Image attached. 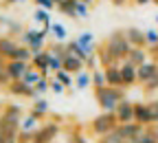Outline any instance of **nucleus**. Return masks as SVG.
Listing matches in <instances>:
<instances>
[{
  "label": "nucleus",
  "instance_id": "nucleus-25",
  "mask_svg": "<svg viewBox=\"0 0 158 143\" xmlns=\"http://www.w3.org/2000/svg\"><path fill=\"white\" fill-rule=\"evenodd\" d=\"M51 35L55 37V42H66V35H68V31H66V27H64V24L53 22V24H51Z\"/></svg>",
  "mask_w": 158,
  "mask_h": 143
},
{
  "label": "nucleus",
  "instance_id": "nucleus-52",
  "mask_svg": "<svg viewBox=\"0 0 158 143\" xmlns=\"http://www.w3.org/2000/svg\"><path fill=\"white\" fill-rule=\"evenodd\" d=\"M156 24H158V15H156Z\"/></svg>",
  "mask_w": 158,
  "mask_h": 143
},
{
  "label": "nucleus",
  "instance_id": "nucleus-29",
  "mask_svg": "<svg viewBox=\"0 0 158 143\" xmlns=\"http://www.w3.org/2000/svg\"><path fill=\"white\" fill-rule=\"evenodd\" d=\"M42 77H44V75H42V71L35 68V66L31 64V68H29V71H27V75H24V81H27V84H31V86H35Z\"/></svg>",
  "mask_w": 158,
  "mask_h": 143
},
{
  "label": "nucleus",
  "instance_id": "nucleus-21",
  "mask_svg": "<svg viewBox=\"0 0 158 143\" xmlns=\"http://www.w3.org/2000/svg\"><path fill=\"white\" fill-rule=\"evenodd\" d=\"M90 86H92V73L90 71H84V73L75 75V88L77 90H86Z\"/></svg>",
  "mask_w": 158,
  "mask_h": 143
},
{
  "label": "nucleus",
  "instance_id": "nucleus-9",
  "mask_svg": "<svg viewBox=\"0 0 158 143\" xmlns=\"http://www.w3.org/2000/svg\"><path fill=\"white\" fill-rule=\"evenodd\" d=\"M118 124H130V121H136V110H134V104L127 99H123L121 104H118V108L114 110Z\"/></svg>",
  "mask_w": 158,
  "mask_h": 143
},
{
  "label": "nucleus",
  "instance_id": "nucleus-1",
  "mask_svg": "<svg viewBox=\"0 0 158 143\" xmlns=\"http://www.w3.org/2000/svg\"><path fill=\"white\" fill-rule=\"evenodd\" d=\"M94 97L103 112H114L118 104L125 99V93L118 86H103V88H94Z\"/></svg>",
  "mask_w": 158,
  "mask_h": 143
},
{
  "label": "nucleus",
  "instance_id": "nucleus-41",
  "mask_svg": "<svg viewBox=\"0 0 158 143\" xmlns=\"http://www.w3.org/2000/svg\"><path fill=\"white\" fill-rule=\"evenodd\" d=\"M143 90H147V93L158 90V75H156V77H152L149 81H145V84H143Z\"/></svg>",
  "mask_w": 158,
  "mask_h": 143
},
{
  "label": "nucleus",
  "instance_id": "nucleus-13",
  "mask_svg": "<svg viewBox=\"0 0 158 143\" xmlns=\"http://www.w3.org/2000/svg\"><path fill=\"white\" fill-rule=\"evenodd\" d=\"M20 46V42L11 35H0V57L2 59H11L13 57V51Z\"/></svg>",
  "mask_w": 158,
  "mask_h": 143
},
{
  "label": "nucleus",
  "instance_id": "nucleus-14",
  "mask_svg": "<svg viewBox=\"0 0 158 143\" xmlns=\"http://www.w3.org/2000/svg\"><path fill=\"white\" fill-rule=\"evenodd\" d=\"M125 37L130 40L132 46H147V40H145V31L138 29V27H127L125 29Z\"/></svg>",
  "mask_w": 158,
  "mask_h": 143
},
{
  "label": "nucleus",
  "instance_id": "nucleus-27",
  "mask_svg": "<svg viewBox=\"0 0 158 143\" xmlns=\"http://www.w3.org/2000/svg\"><path fill=\"white\" fill-rule=\"evenodd\" d=\"M103 86H108L106 71H103V68H97V71H92V88H103Z\"/></svg>",
  "mask_w": 158,
  "mask_h": 143
},
{
  "label": "nucleus",
  "instance_id": "nucleus-49",
  "mask_svg": "<svg viewBox=\"0 0 158 143\" xmlns=\"http://www.w3.org/2000/svg\"><path fill=\"white\" fill-rule=\"evenodd\" d=\"M81 2H86L88 7H92V5H94V0H81Z\"/></svg>",
  "mask_w": 158,
  "mask_h": 143
},
{
  "label": "nucleus",
  "instance_id": "nucleus-7",
  "mask_svg": "<svg viewBox=\"0 0 158 143\" xmlns=\"http://www.w3.org/2000/svg\"><path fill=\"white\" fill-rule=\"evenodd\" d=\"M31 68V62H22V59H7V75L11 77V81L24 79L27 71Z\"/></svg>",
  "mask_w": 158,
  "mask_h": 143
},
{
  "label": "nucleus",
  "instance_id": "nucleus-23",
  "mask_svg": "<svg viewBox=\"0 0 158 143\" xmlns=\"http://www.w3.org/2000/svg\"><path fill=\"white\" fill-rule=\"evenodd\" d=\"M31 115H35L37 119H44V117L48 115V101H46L44 97H37V99H35V104H33Z\"/></svg>",
  "mask_w": 158,
  "mask_h": 143
},
{
  "label": "nucleus",
  "instance_id": "nucleus-19",
  "mask_svg": "<svg viewBox=\"0 0 158 143\" xmlns=\"http://www.w3.org/2000/svg\"><path fill=\"white\" fill-rule=\"evenodd\" d=\"M106 77H108V86H118L123 88V75H121V66H108L103 68Z\"/></svg>",
  "mask_w": 158,
  "mask_h": 143
},
{
  "label": "nucleus",
  "instance_id": "nucleus-12",
  "mask_svg": "<svg viewBox=\"0 0 158 143\" xmlns=\"http://www.w3.org/2000/svg\"><path fill=\"white\" fill-rule=\"evenodd\" d=\"M156 75H158V62H156V59H147L145 64L138 66V84L143 86L145 81H149Z\"/></svg>",
  "mask_w": 158,
  "mask_h": 143
},
{
  "label": "nucleus",
  "instance_id": "nucleus-43",
  "mask_svg": "<svg viewBox=\"0 0 158 143\" xmlns=\"http://www.w3.org/2000/svg\"><path fill=\"white\" fill-rule=\"evenodd\" d=\"M73 143H88V141H86V136H81V134H75V136H73Z\"/></svg>",
  "mask_w": 158,
  "mask_h": 143
},
{
  "label": "nucleus",
  "instance_id": "nucleus-31",
  "mask_svg": "<svg viewBox=\"0 0 158 143\" xmlns=\"http://www.w3.org/2000/svg\"><path fill=\"white\" fill-rule=\"evenodd\" d=\"M55 77H57L59 81H62V84H66L68 88L75 84V75H70L68 71H59V73H55Z\"/></svg>",
  "mask_w": 158,
  "mask_h": 143
},
{
  "label": "nucleus",
  "instance_id": "nucleus-6",
  "mask_svg": "<svg viewBox=\"0 0 158 143\" xmlns=\"http://www.w3.org/2000/svg\"><path fill=\"white\" fill-rule=\"evenodd\" d=\"M7 90H9L11 95H15V97H24V99H37V97H40V95H37V90H35V86L27 84L24 79L11 81V84L7 86Z\"/></svg>",
  "mask_w": 158,
  "mask_h": 143
},
{
  "label": "nucleus",
  "instance_id": "nucleus-35",
  "mask_svg": "<svg viewBox=\"0 0 158 143\" xmlns=\"http://www.w3.org/2000/svg\"><path fill=\"white\" fill-rule=\"evenodd\" d=\"M145 40H147V49L149 46H156L158 44V31L156 29H147L145 31Z\"/></svg>",
  "mask_w": 158,
  "mask_h": 143
},
{
  "label": "nucleus",
  "instance_id": "nucleus-5",
  "mask_svg": "<svg viewBox=\"0 0 158 143\" xmlns=\"http://www.w3.org/2000/svg\"><path fill=\"white\" fill-rule=\"evenodd\" d=\"M134 110H136V124L143 126L158 124V99L149 101V104H134Z\"/></svg>",
  "mask_w": 158,
  "mask_h": 143
},
{
  "label": "nucleus",
  "instance_id": "nucleus-20",
  "mask_svg": "<svg viewBox=\"0 0 158 143\" xmlns=\"http://www.w3.org/2000/svg\"><path fill=\"white\" fill-rule=\"evenodd\" d=\"M77 42L81 44V46H84V49H86L90 55H92V53H97V49H99V46H97V42H94V35H92L90 31L79 33V35H77Z\"/></svg>",
  "mask_w": 158,
  "mask_h": 143
},
{
  "label": "nucleus",
  "instance_id": "nucleus-48",
  "mask_svg": "<svg viewBox=\"0 0 158 143\" xmlns=\"http://www.w3.org/2000/svg\"><path fill=\"white\" fill-rule=\"evenodd\" d=\"M123 143H138V139H125Z\"/></svg>",
  "mask_w": 158,
  "mask_h": 143
},
{
  "label": "nucleus",
  "instance_id": "nucleus-36",
  "mask_svg": "<svg viewBox=\"0 0 158 143\" xmlns=\"http://www.w3.org/2000/svg\"><path fill=\"white\" fill-rule=\"evenodd\" d=\"M66 88H68V86H66V84H62V81H59L57 77H51V90H53L55 95H62Z\"/></svg>",
  "mask_w": 158,
  "mask_h": 143
},
{
  "label": "nucleus",
  "instance_id": "nucleus-28",
  "mask_svg": "<svg viewBox=\"0 0 158 143\" xmlns=\"http://www.w3.org/2000/svg\"><path fill=\"white\" fill-rule=\"evenodd\" d=\"M11 59H22V62H31V59H33V53H31V49H29V46L20 44V46L13 51V57H11Z\"/></svg>",
  "mask_w": 158,
  "mask_h": 143
},
{
  "label": "nucleus",
  "instance_id": "nucleus-24",
  "mask_svg": "<svg viewBox=\"0 0 158 143\" xmlns=\"http://www.w3.org/2000/svg\"><path fill=\"white\" fill-rule=\"evenodd\" d=\"M77 2H79V0H62V2L57 5V11L64 13V15H70V18H77V15H75Z\"/></svg>",
  "mask_w": 158,
  "mask_h": 143
},
{
  "label": "nucleus",
  "instance_id": "nucleus-45",
  "mask_svg": "<svg viewBox=\"0 0 158 143\" xmlns=\"http://www.w3.org/2000/svg\"><path fill=\"white\" fill-rule=\"evenodd\" d=\"M7 139H9V136H7L2 130H0V143H7Z\"/></svg>",
  "mask_w": 158,
  "mask_h": 143
},
{
  "label": "nucleus",
  "instance_id": "nucleus-18",
  "mask_svg": "<svg viewBox=\"0 0 158 143\" xmlns=\"http://www.w3.org/2000/svg\"><path fill=\"white\" fill-rule=\"evenodd\" d=\"M51 51L48 49H44V51H40V53H33V59H31V64L35 66V68H40V71H48L51 66Z\"/></svg>",
  "mask_w": 158,
  "mask_h": 143
},
{
  "label": "nucleus",
  "instance_id": "nucleus-37",
  "mask_svg": "<svg viewBox=\"0 0 158 143\" xmlns=\"http://www.w3.org/2000/svg\"><path fill=\"white\" fill-rule=\"evenodd\" d=\"M88 13H90V7L79 0V2H77V9H75V15H77V18H88Z\"/></svg>",
  "mask_w": 158,
  "mask_h": 143
},
{
  "label": "nucleus",
  "instance_id": "nucleus-22",
  "mask_svg": "<svg viewBox=\"0 0 158 143\" xmlns=\"http://www.w3.org/2000/svg\"><path fill=\"white\" fill-rule=\"evenodd\" d=\"M40 121H42V119H37L35 115L24 117V119H22V124H20V132H35L40 126H42Z\"/></svg>",
  "mask_w": 158,
  "mask_h": 143
},
{
  "label": "nucleus",
  "instance_id": "nucleus-16",
  "mask_svg": "<svg viewBox=\"0 0 158 143\" xmlns=\"http://www.w3.org/2000/svg\"><path fill=\"white\" fill-rule=\"evenodd\" d=\"M125 59H130L134 66H141V64H145L149 59V51H147V46H134Z\"/></svg>",
  "mask_w": 158,
  "mask_h": 143
},
{
  "label": "nucleus",
  "instance_id": "nucleus-51",
  "mask_svg": "<svg viewBox=\"0 0 158 143\" xmlns=\"http://www.w3.org/2000/svg\"><path fill=\"white\" fill-rule=\"evenodd\" d=\"M154 5H158V0H154Z\"/></svg>",
  "mask_w": 158,
  "mask_h": 143
},
{
  "label": "nucleus",
  "instance_id": "nucleus-50",
  "mask_svg": "<svg viewBox=\"0 0 158 143\" xmlns=\"http://www.w3.org/2000/svg\"><path fill=\"white\" fill-rule=\"evenodd\" d=\"M55 2H57V5H59V2H62V0H55Z\"/></svg>",
  "mask_w": 158,
  "mask_h": 143
},
{
  "label": "nucleus",
  "instance_id": "nucleus-40",
  "mask_svg": "<svg viewBox=\"0 0 158 143\" xmlns=\"http://www.w3.org/2000/svg\"><path fill=\"white\" fill-rule=\"evenodd\" d=\"M138 143H158V136L154 134V132H149V130H145V134L138 139Z\"/></svg>",
  "mask_w": 158,
  "mask_h": 143
},
{
  "label": "nucleus",
  "instance_id": "nucleus-26",
  "mask_svg": "<svg viewBox=\"0 0 158 143\" xmlns=\"http://www.w3.org/2000/svg\"><path fill=\"white\" fill-rule=\"evenodd\" d=\"M66 46H68V51H70L73 55H77V57H81V59H86V57L90 55V53H88V51H86V49H84L81 44L77 42V40H68V42H66Z\"/></svg>",
  "mask_w": 158,
  "mask_h": 143
},
{
  "label": "nucleus",
  "instance_id": "nucleus-46",
  "mask_svg": "<svg viewBox=\"0 0 158 143\" xmlns=\"http://www.w3.org/2000/svg\"><path fill=\"white\" fill-rule=\"evenodd\" d=\"M7 143H20V141H18V136H9V139H7Z\"/></svg>",
  "mask_w": 158,
  "mask_h": 143
},
{
  "label": "nucleus",
  "instance_id": "nucleus-10",
  "mask_svg": "<svg viewBox=\"0 0 158 143\" xmlns=\"http://www.w3.org/2000/svg\"><path fill=\"white\" fill-rule=\"evenodd\" d=\"M118 66H121V75H123V88L138 84V66H134L130 59H123Z\"/></svg>",
  "mask_w": 158,
  "mask_h": 143
},
{
  "label": "nucleus",
  "instance_id": "nucleus-33",
  "mask_svg": "<svg viewBox=\"0 0 158 143\" xmlns=\"http://www.w3.org/2000/svg\"><path fill=\"white\" fill-rule=\"evenodd\" d=\"M86 68H88V71H97V68H101V62H99V55H97V53H92V55H88V57H86Z\"/></svg>",
  "mask_w": 158,
  "mask_h": 143
},
{
  "label": "nucleus",
  "instance_id": "nucleus-38",
  "mask_svg": "<svg viewBox=\"0 0 158 143\" xmlns=\"http://www.w3.org/2000/svg\"><path fill=\"white\" fill-rule=\"evenodd\" d=\"M2 22L7 24V29H9L13 35H20V33H22V27H20L18 22H11V20H5V18H2Z\"/></svg>",
  "mask_w": 158,
  "mask_h": 143
},
{
  "label": "nucleus",
  "instance_id": "nucleus-8",
  "mask_svg": "<svg viewBox=\"0 0 158 143\" xmlns=\"http://www.w3.org/2000/svg\"><path fill=\"white\" fill-rule=\"evenodd\" d=\"M116 130L121 132L123 139H141L145 134V126L143 124H136V121H130V124H118Z\"/></svg>",
  "mask_w": 158,
  "mask_h": 143
},
{
  "label": "nucleus",
  "instance_id": "nucleus-3",
  "mask_svg": "<svg viewBox=\"0 0 158 143\" xmlns=\"http://www.w3.org/2000/svg\"><path fill=\"white\" fill-rule=\"evenodd\" d=\"M46 31L42 29H24L22 33L18 35V42L20 44H24L31 49V53H40V51H44V44H46Z\"/></svg>",
  "mask_w": 158,
  "mask_h": 143
},
{
  "label": "nucleus",
  "instance_id": "nucleus-17",
  "mask_svg": "<svg viewBox=\"0 0 158 143\" xmlns=\"http://www.w3.org/2000/svg\"><path fill=\"white\" fill-rule=\"evenodd\" d=\"M97 55H99V62H101V68H108V66H118L121 64V59H116L108 49H106V44H101L97 49Z\"/></svg>",
  "mask_w": 158,
  "mask_h": 143
},
{
  "label": "nucleus",
  "instance_id": "nucleus-4",
  "mask_svg": "<svg viewBox=\"0 0 158 143\" xmlns=\"http://www.w3.org/2000/svg\"><path fill=\"white\" fill-rule=\"evenodd\" d=\"M116 126H118V119H116L114 112H101L99 117L92 119L90 130H92V134H97V136H106V134L112 132Z\"/></svg>",
  "mask_w": 158,
  "mask_h": 143
},
{
  "label": "nucleus",
  "instance_id": "nucleus-32",
  "mask_svg": "<svg viewBox=\"0 0 158 143\" xmlns=\"http://www.w3.org/2000/svg\"><path fill=\"white\" fill-rule=\"evenodd\" d=\"M51 71L53 73H59V71H64V57H59V55H51Z\"/></svg>",
  "mask_w": 158,
  "mask_h": 143
},
{
  "label": "nucleus",
  "instance_id": "nucleus-30",
  "mask_svg": "<svg viewBox=\"0 0 158 143\" xmlns=\"http://www.w3.org/2000/svg\"><path fill=\"white\" fill-rule=\"evenodd\" d=\"M123 141H125V139L121 136V132L114 128L112 132H108L106 136H101V141H99V143H123Z\"/></svg>",
  "mask_w": 158,
  "mask_h": 143
},
{
  "label": "nucleus",
  "instance_id": "nucleus-34",
  "mask_svg": "<svg viewBox=\"0 0 158 143\" xmlns=\"http://www.w3.org/2000/svg\"><path fill=\"white\" fill-rule=\"evenodd\" d=\"M35 90H37L40 97H42L46 90H51V79H48V77H42V79H40L37 84H35Z\"/></svg>",
  "mask_w": 158,
  "mask_h": 143
},
{
  "label": "nucleus",
  "instance_id": "nucleus-44",
  "mask_svg": "<svg viewBox=\"0 0 158 143\" xmlns=\"http://www.w3.org/2000/svg\"><path fill=\"white\" fill-rule=\"evenodd\" d=\"M134 5H138V7H145V5H149V2H154V0H132Z\"/></svg>",
  "mask_w": 158,
  "mask_h": 143
},
{
  "label": "nucleus",
  "instance_id": "nucleus-39",
  "mask_svg": "<svg viewBox=\"0 0 158 143\" xmlns=\"http://www.w3.org/2000/svg\"><path fill=\"white\" fill-rule=\"evenodd\" d=\"M33 2H35L37 7H42V9H48V11H53V9L57 7L55 0H33Z\"/></svg>",
  "mask_w": 158,
  "mask_h": 143
},
{
  "label": "nucleus",
  "instance_id": "nucleus-47",
  "mask_svg": "<svg viewBox=\"0 0 158 143\" xmlns=\"http://www.w3.org/2000/svg\"><path fill=\"white\" fill-rule=\"evenodd\" d=\"M5 5H15V2H20V0H2Z\"/></svg>",
  "mask_w": 158,
  "mask_h": 143
},
{
  "label": "nucleus",
  "instance_id": "nucleus-15",
  "mask_svg": "<svg viewBox=\"0 0 158 143\" xmlns=\"http://www.w3.org/2000/svg\"><path fill=\"white\" fill-rule=\"evenodd\" d=\"M33 20H35L37 24H42V27H40L42 31L51 33V24H53V20H51V11H48V9L37 7V9H35V13H33Z\"/></svg>",
  "mask_w": 158,
  "mask_h": 143
},
{
  "label": "nucleus",
  "instance_id": "nucleus-42",
  "mask_svg": "<svg viewBox=\"0 0 158 143\" xmlns=\"http://www.w3.org/2000/svg\"><path fill=\"white\" fill-rule=\"evenodd\" d=\"M110 2H112L114 7H125L127 2H132V0H110Z\"/></svg>",
  "mask_w": 158,
  "mask_h": 143
},
{
  "label": "nucleus",
  "instance_id": "nucleus-11",
  "mask_svg": "<svg viewBox=\"0 0 158 143\" xmlns=\"http://www.w3.org/2000/svg\"><path fill=\"white\" fill-rule=\"evenodd\" d=\"M64 71H68L70 75H79V73L88 71V68H86V59H81V57L68 53V55L64 57Z\"/></svg>",
  "mask_w": 158,
  "mask_h": 143
},
{
  "label": "nucleus",
  "instance_id": "nucleus-2",
  "mask_svg": "<svg viewBox=\"0 0 158 143\" xmlns=\"http://www.w3.org/2000/svg\"><path fill=\"white\" fill-rule=\"evenodd\" d=\"M106 49L116 57V59H121V62H123V59L130 55V51L134 49L132 44H130V40L125 37V29H121V31H114V33H110L108 37H106Z\"/></svg>",
  "mask_w": 158,
  "mask_h": 143
}]
</instances>
